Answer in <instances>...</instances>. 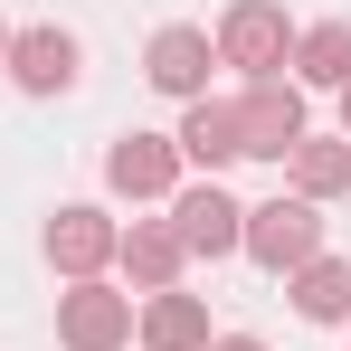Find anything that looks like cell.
<instances>
[{"label":"cell","mask_w":351,"mask_h":351,"mask_svg":"<svg viewBox=\"0 0 351 351\" xmlns=\"http://www.w3.org/2000/svg\"><path fill=\"white\" fill-rule=\"evenodd\" d=\"M58 332H66V351H123L133 304L105 294V285H76V294H58Z\"/></svg>","instance_id":"cell-4"},{"label":"cell","mask_w":351,"mask_h":351,"mask_svg":"<svg viewBox=\"0 0 351 351\" xmlns=\"http://www.w3.org/2000/svg\"><path fill=\"white\" fill-rule=\"evenodd\" d=\"M143 342H152V351H209V313H199V294H152Z\"/></svg>","instance_id":"cell-12"},{"label":"cell","mask_w":351,"mask_h":351,"mask_svg":"<svg viewBox=\"0 0 351 351\" xmlns=\"http://www.w3.org/2000/svg\"><path fill=\"white\" fill-rule=\"evenodd\" d=\"M114 256L133 266V285L171 294V276H180V256H190V247H180V228H162V219H143L133 237H114Z\"/></svg>","instance_id":"cell-10"},{"label":"cell","mask_w":351,"mask_h":351,"mask_svg":"<svg viewBox=\"0 0 351 351\" xmlns=\"http://www.w3.org/2000/svg\"><path fill=\"white\" fill-rule=\"evenodd\" d=\"M209 351H266V342H247V332H219V342H209Z\"/></svg>","instance_id":"cell-16"},{"label":"cell","mask_w":351,"mask_h":351,"mask_svg":"<svg viewBox=\"0 0 351 351\" xmlns=\"http://www.w3.org/2000/svg\"><path fill=\"white\" fill-rule=\"evenodd\" d=\"M0 66H10V29H0Z\"/></svg>","instance_id":"cell-17"},{"label":"cell","mask_w":351,"mask_h":351,"mask_svg":"<svg viewBox=\"0 0 351 351\" xmlns=\"http://www.w3.org/2000/svg\"><path fill=\"white\" fill-rule=\"evenodd\" d=\"M180 162H209V171L237 162V105H209V95H199L190 123H180Z\"/></svg>","instance_id":"cell-13"},{"label":"cell","mask_w":351,"mask_h":351,"mask_svg":"<svg viewBox=\"0 0 351 351\" xmlns=\"http://www.w3.org/2000/svg\"><path fill=\"white\" fill-rule=\"evenodd\" d=\"M180 171V143H162V133H123L114 152H105V180H114L123 199H162Z\"/></svg>","instance_id":"cell-6"},{"label":"cell","mask_w":351,"mask_h":351,"mask_svg":"<svg viewBox=\"0 0 351 351\" xmlns=\"http://www.w3.org/2000/svg\"><path fill=\"white\" fill-rule=\"evenodd\" d=\"M285 162H294V190H304V199H332V190H351V143H313V133H304Z\"/></svg>","instance_id":"cell-14"},{"label":"cell","mask_w":351,"mask_h":351,"mask_svg":"<svg viewBox=\"0 0 351 351\" xmlns=\"http://www.w3.org/2000/svg\"><path fill=\"white\" fill-rule=\"evenodd\" d=\"M219 58H228V66H247V76L266 86V76H276V66L294 58V29H285V10H276V0H237L228 19H219Z\"/></svg>","instance_id":"cell-2"},{"label":"cell","mask_w":351,"mask_h":351,"mask_svg":"<svg viewBox=\"0 0 351 351\" xmlns=\"http://www.w3.org/2000/svg\"><path fill=\"white\" fill-rule=\"evenodd\" d=\"M294 66H304V86H351V29L342 19L304 29V38H294Z\"/></svg>","instance_id":"cell-15"},{"label":"cell","mask_w":351,"mask_h":351,"mask_svg":"<svg viewBox=\"0 0 351 351\" xmlns=\"http://www.w3.org/2000/svg\"><path fill=\"white\" fill-rule=\"evenodd\" d=\"M342 123H351V86H342Z\"/></svg>","instance_id":"cell-18"},{"label":"cell","mask_w":351,"mask_h":351,"mask_svg":"<svg viewBox=\"0 0 351 351\" xmlns=\"http://www.w3.org/2000/svg\"><path fill=\"white\" fill-rule=\"evenodd\" d=\"M171 228H180V247L190 256H228L237 237H247V209H237L228 190L209 180V190H180V209H171Z\"/></svg>","instance_id":"cell-5"},{"label":"cell","mask_w":351,"mask_h":351,"mask_svg":"<svg viewBox=\"0 0 351 351\" xmlns=\"http://www.w3.org/2000/svg\"><path fill=\"white\" fill-rule=\"evenodd\" d=\"M294 143H304V95L294 86H247L237 95V152H256V162H285Z\"/></svg>","instance_id":"cell-3"},{"label":"cell","mask_w":351,"mask_h":351,"mask_svg":"<svg viewBox=\"0 0 351 351\" xmlns=\"http://www.w3.org/2000/svg\"><path fill=\"white\" fill-rule=\"evenodd\" d=\"M256 266H276L294 276L304 256H323V219H313V199H266V209H247V237H237Z\"/></svg>","instance_id":"cell-1"},{"label":"cell","mask_w":351,"mask_h":351,"mask_svg":"<svg viewBox=\"0 0 351 351\" xmlns=\"http://www.w3.org/2000/svg\"><path fill=\"white\" fill-rule=\"evenodd\" d=\"M48 256H58L66 276H95V266L114 256V219H105V209H58V219H48Z\"/></svg>","instance_id":"cell-9"},{"label":"cell","mask_w":351,"mask_h":351,"mask_svg":"<svg viewBox=\"0 0 351 351\" xmlns=\"http://www.w3.org/2000/svg\"><path fill=\"white\" fill-rule=\"evenodd\" d=\"M152 86L199 105V95H209V29H162V38H152Z\"/></svg>","instance_id":"cell-8"},{"label":"cell","mask_w":351,"mask_h":351,"mask_svg":"<svg viewBox=\"0 0 351 351\" xmlns=\"http://www.w3.org/2000/svg\"><path fill=\"white\" fill-rule=\"evenodd\" d=\"M10 76H19L29 95H66V86H76V38H66V29H19V38H10Z\"/></svg>","instance_id":"cell-7"},{"label":"cell","mask_w":351,"mask_h":351,"mask_svg":"<svg viewBox=\"0 0 351 351\" xmlns=\"http://www.w3.org/2000/svg\"><path fill=\"white\" fill-rule=\"evenodd\" d=\"M294 313H304V323H342L351 313V266L342 256H304V266H294Z\"/></svg>","instance_id":"cell-11"}]
</instances>
